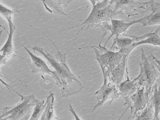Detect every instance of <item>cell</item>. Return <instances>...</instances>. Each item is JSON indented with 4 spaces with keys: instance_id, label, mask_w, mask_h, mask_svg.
Here are the masks:
<instances>
[{
    "instance_id": "6da1fadb",
    "label": "cell",
    "mask_w": 160,
    "mask_h": 120,
    "mask_svg": "<svg viewBox=\"0 0 160 120\" xmlns=\"http://www.w3.org/2000/svg\"><path fill=\"white\" fill-rule=\"evenodd\" d=\"M48 38L54 45L57 51L55 54L49 53L42 47L35 46L30 47L34 52H38L42 55L54 68V72L58 77L62 96L64 98L71 96L79 93L85 88L73 74L67 64L66 53L63 54L60 52L56 44L44 32L38 30Z\"/></svg>"
},
{
    "instance_id": "7a4b0ae2",
    "label": "cell",
    "mask_w": 160,
    "mask_h": 120,
    "mask_svg": "<svg viewBox=\"0 0 160 120\" xmlns=\"http://www.w3.org/2000/svg\"><path fill=\"white\" fill-rule=\"evenodd\" d=\"M92 5L91 12L87 18L85 19L82 24H78L63 30L64 31L73 29L82 26L76 35L80 34L85 27L86 30L90 28H94L100 27L106 22H110L111 19L116 16L114 12L113 0H103V1H89Z\"/></svg>"
},
{
    "instance_id": "3957f363",
    "label": "cell",
    "mask_w": 160,
    "mask_h": 120,
    "mask_svg": "<svg viewBox=\"0 0 160 120\" xmlns=\"http://www.w3.org/2000/svg\"><path fill=\"white\" fill-rule=\"evenodd\" d=\"M141 61L139 63L140 72L136 78L139 88L146 90L152 89L160 75V61L152 54L147 56L143 48L141 49Z\"/></svg>"
},
{
    "instance_id": "277c9868",
    "label": "cell",
    "mask_w": 160,
    "mask_h": 120,
    "mask_svg": "<svg viewBox=\"0 0 160 120\" xmlns=\"http://www.w3.org/2000/svg\"><path fill=\"white\" fill-rule=\"evenodd\" d=\"M21 102L14 106L3 108L0 120H29L39 100L34 95L20 94Z\"/></svg>"
},
{
    "instance_id": "5b68a950",
    "label": "cell",
    "mask_w": 160,
    "mask_h": 120,
    "mask_svg": "<svg viewBox=\"0 0 160 120\" xmlns=\"http://www.w3.org/2000/svg\"><path fill=\"white\" fill-rule=\"evenodd\" d=\"M113 2L116 16L126 14L128 18L140 14L150 13L157 7L160 6L159 1L141 2L130 0H113Z\"/></svg>"
},
{
    "instance_id": "8992f818",
    "label": "cell",
    "mask_w": 160,
    "mask_h": 120,
    "mask_svg": "<svg viewBox=\"0 0 160 120\" xmlns=\"http://www.w3.org/2000/svg\"><path fill=\"white\" fill-rule=\"evenodd\" d=\"M84 48L94 49L96 54V59L100 65L102 73L108 75L112 70L122 59L124 54L118 52H114L108 49L106 47L101 46L87 47Z\"/></svg>"
},
{
    "instance_id": "52a82bcc",
    "label": "cell",
    "mask_w": 160,
    "mask_h": 120,
    "mask_svg": "<svg viewBox=\"0 0 160 120\" xmlns=\"http://www.w3.org/2000/svg\"><path fill=\"white\" fill-rule=\"evenodd\" d=\"M152 91L153 89L146 90L144 87H140L131 96L124 99V105L128 106L124 112L130 109L128 119L136 118L142 113L149 102Z\"/></svg>"
},
{
    "instance_id": "ba28073f",
    "label": "cell",
    "mask_w": 160,
    "mask_h": 120,
    "mask_svg": "<svg viewBox=\"0 0 160 120\" xmlns=\"http://www.w3.org/2000/svg\"><path fill=\"white\" fill-rule=\"evenodd\" d=\"M103 75L104 77L103 85L94 94L97 103L93 108V112L102 106L108 100L110 101V104H111L114 100L120 97L117 86L110 82L105 74H103Z\"/></svg>"
},
{
    "instance_id": "9c48e42d",
    "label": "cell",
    "mask_w": 160,
    "mask_h": 120,
    "mask_svg": "<svg viewBox=\"0 0 160 120\" xmlns=\"http://www.w3.org/2000/svg\"><path fill=\"white\" fill-rule=\"evenodd\" d=\"M138 37V36L135 35L124 34L113 38V44L109 49L120 52L129 56L131 52L134 49L133 45L136 42Z\"/></svg>"
},
{
    "instance_id": "30bf717a",
    "label": "cell",
    "mask_w": 160,
    "mask_h": 120,
    "mask_svg": "<svg viewBox=\"0 0 160 120\" xmlns=\"http://www.w3.org/2000/svg\"><path fill=\"white\" fill-rule=\"evenodd\" d=\"M23 48L28 52L31 58V64L30 65V68L32 72L34 73L41 72L43 74H46L51 75L55 81L56 84L60 88V82L58 77L54 71L50 69L49 68L46 64V62L41 58L38 57L33 54L27 47L23 45Z\"/></svg>"
},
{
    "instance_id": "8fae6325",
    "label": "cell",
    "mask_w": 160,
    "mask_h": 120,
    "mask_svg": "<svg viewBox=\"0 0 160 120\" xmlns=\"http://www.w3.org/2000/svg\"><path fill=\"white\" fill-rule=\"evenodd\" d=\"M141 18L129 21L128 20H120L113 18L110 22V36L107 40L104 47L106 46L108 42L112 38L124 34L130 27L136 24H141Z\"/></svg>"
},
{
    "instance_id": "7c38bea8",
    "label": "cell",
    "mask_w": 160,
    "mask_h": 120,
    "mask_svg": "<svg viewBox=\"0 0 160 120\" xmlns=\"http://www.w3.org/2000/svg\"><path fill=\"white\" fill-rule=\"evenodd\" d=\"M128 56V55L124 54L119 63L108 75L103 74L107 77L110 82L116 85L117 87L124 80Z\"/></svg>"
},
{
    "instance_id": "4fadbf2b",
    "label": "cell",
    "mask_w": 160,
    "mask_h": 120,
    "mask_svg": "<svg viewBox=\"0 0 160 120\" xmlns=\"http://www.w3.org/2000/svg\"><path fill=\"white\" fill-rule=\"evenodd\" d=\"M127 79L123 81L118 87L120 96L124 99L131 96L139 88L138 82L136 78L130 79L128 68H126Z\"/></svg>"
},
{
    "instance_id": "5bb4252c",
    "label": "cell",
    "mask_w": 160,
    "mask_h": 120,
    "mask_svg": "<svg viewBox=\"0 0 160 120\" xmlns=\"http://www.w3.org/2000/svg\"><path fill=\"white\" fill-rule=\"evenodd\" d=\"M43 5L50 14L61 16H68V14L64 12V9L71 4L72 1H42Z\"/></svg>"
},
{
    "instance_id": "9a60e30c",
    "label": "cell",
    "mask_w": 160,
    "mask_h": 120,
    "mask_svg": "<svg viewBox=\"0 0 160 120\" xmlns=\"http://www.w3.org/2000/svg\"><path fill=\"white\" fill-rule=\"evenodd\" d=\"M8 22L9 28V32H8V38L4 46L0 49L1 54L7 59L16 56V51L14 49L13 43V35L16 30V26L12 21H9Z\"/></svg>"
},
{
    "instance_id": "2e32d148",
    "label": "cell",
    "mask_w": 160,
    "mask_h": 120,
    "mask_svg": "<svg viewBox=\"0 0 160 120\" xmlns=\"http://www.w3.org/2000/svg\"><path fill=\"white\" fill-rule=\"evenodd\" d=\"M160 27L154 32H151L141 36H138L136 43L133 45V48H135L142 44H150L155 46L160 47Z\"/></svg>"
},
{
    "instance_id": "e0dca14e",
    "label": "cell",
    "mask_w": 160,
    "mask_h": 120,
    "mask_svg": "<svg viewBox=\"0 0 160 120\" xmlns=\"http://www.w3.org/2000/svg\"><path fill=\"white\" fill-rule=\"evenodd\" d=\"M149 102L152 104L154 111V120H160V94L159 80H158L154 86Z\"/></svg>"
},
{
    "instance_id": "ac0fdd59",
    "label": "cell",
    "mask_w": 160,
    "mask_h": 120,
    "mask_svg": "<svg viewBox=\"0 0 160 120\" xmlns=\"http://www.w3.org/2000/svg\"><path fill=\"white\" fill-rule=\"evenodd\" d=\"M46 106L39 120H53L57 119L54 115V96L51 93L46 100Z\"/></svg>"
},
{
    "instance_id": "d6986e66",
    "label": "cell",
    "mask_w": 160,
    "mask_h": 120,
    "mask_svg": "<svg viewBox=\"0 0 160 120\" xmlns=\"http://www.w3.org/2000/svg\"><path fill=\"white\" fill-rule=\"evenodd\" d=\"M141 24L143 27L159 25L160 23V6L157 7L147 16L141 18Z\"/></svg>"
},
{
    "instance_id": "ffe728a7",
    "label": "cell",
    "mask_w": 160,
    "mask_h": 120,
    "mask_svg": "<svg viewBox=\"0 0 160 120\" xmlns=\"http://www.w3.org/2000/svg\"><path fill=\"white\" fill-rule=\"evenodd\" d=\"M136 118L137 120H154V110L150 102Z\"/></svg>"
},
{
    "instance_id": "44dd1931",
    "label": "cell",
    "mask_w": 160,
    "mask_h": 120,
    "mask_svg": "<svg viewBox=\"0 0 160 120\" xmlns=\"http://www.w3.org/2000/svg\"><path fill=\"white\" fill-rule=\"evenodd\" d=\"M46 106V102H40L39 100L38 102L37 103L36 106L34 108L33 113L30 118L29 120H39L40 117L42 115L43 111Z\"/></svg>"
},
{
    "instance_id": "7402d4cb",
    "label": "cell",
    "mask_w": 160,
    "mask_h": 120,
    "mask_svg": "<svg viewBox=\"0 0 160 120\" xmlns=\"http://www.w3.org/2000/svg\"><path fill=\"white\" fill-rule=\"evenodd\" d=\"M19 11L17 9H11L0 3V14L4 17L8 22L12 21V18Z\"/></svg>"
},
{
    "instance_id": "603a6c76",
    "label": "cell",
    "mask_w": 160,
    "mask_h": 120,
    "mask_svg": "<svg viewBox=\"0 0 160 120\" xmlns=\"http://www.w3.org/2000/svg\"><path fill=\"white\" fill-rule=\"evenodd\" d=\"M3 32V30H1V31H0V40H1V36H2V33ZM7 60V59L5 58L3 56V55H2V54H1V52H0V67L2 66V65L6 64ZM1 77H4V76L2 75L1 72H0V82H1L3 85H4V86L6 87L8 89H11L14 91V92H16L17 94H18V92L15 91V90L13 89L12 87H10V85H9L7 83L4 82V80H2V79L1 78Z\"/></svg>"
},
{
    "instance_id": "cb8c5ba5",
    "label": "cell",
    "mask_w": 160,
    "mask_h": 120,
    "mask_svg": "<svg viewBox=\"0 0 160 120\" xmlns=\"http://www.w3.org/2000/svg\"><path fill=\"white\" fill-rule=\"evenodd\" d=\"M69 111L72 113V114H73V116H74V118H75V120H82L81 118H80L78 116L76 112L74 111V108H73V107L71 104H69Z\"/></svg>"
},
{
    "instance_id": "d4e9b609",
    "label": "cell",
    "mask_w": 160,
    "mask_h": 120,
    "mask_svg": "<svg viewBox=\"0 0 160 120\" xmlns=\"http://www.w3.org/2000/svg\"><path fill=\"white\" fill-rule=\"evenodd\" d=\"M0 27H1L2 28L4 29H5V28H4V27L2 26L1 24H0Z\"/></svg>"
},
{
    "instance_id": "484cf974",
    "label": "cell",
    "mask_w": 160,
    "mask_h": 120,
    "mask_svg": "<svg viewBox=\"0 0 160 120\" xmlns=\"http://www.w3.org/2000/svg\"><path fill=\"white\" fill-rule=\"evenodd\" d=\"M134 120H137V118H135V119H134Z\"/></svg>"
}]
</instances>
